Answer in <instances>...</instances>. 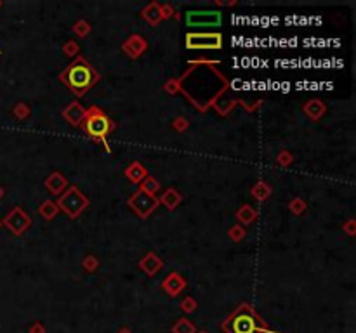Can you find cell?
<instances>
[{"label": "cell", "instance_id": "36", "mask_svg": "<svg viewBox=\"0 0 356 333\" xmlns=\"http://www.w3.org/2000/svg\"><path fill=\"white\" fill-rule=\"evenodd\" d=\"M119 333H132V332H130L129 328H120V330H119Z\"/></svg>", "mask_w": 356, "mask_h": 333}, {"label": "cell", "instance_id": "40", "mask_svg": "<svg viewBox=\"0 0 356 333\" xmlns=\"http://www.w3.org/2000/svg\"><path fill=\"white\" fill-rule=\"evenodd\" d=\"M0 7H2V2H0Z\"/></svg>", "mask_w": 356, "mask_h": 333}, {"label": "cell", "instance_id": "2", "mask_svg": "<svg viewBox=\"0 0 356 333\" xmlns=\"http://www.w3.org/2000/svg\"><path fill=\"white\" fill-rule=\"evenodd\" d=\"M224 333H280L271 330L264 323V319L254 311L250 304L243 302L228 316V319L222 323Z\"/></svg>", "mask_w": 356, "mask_h": 333}, {"label": "cell", "instance_id": "20", "mask_svg": "<svg viewBox=\"0 0 356 333\" xmlns=\"http://www.w3.org/2000/svg\"><path fill=\"white\" fill-rule=\"evenodd\" d=\"M193 68H195V66L190 65V69L184 73L181 78H177V80H176V78H170V80H167V84L164 85V90L167 92V94H170V96H176L177 92H181V89H183V85H181V84L184 82V78L188 77L190 73H193Z\"/></svg>", "mask_w": 356, "mask_h": 333}, {"label": "cell", "instance_id": "8", "mask_svg": "<svg viewBox=\"0 0 356 333\" xmlns=\"http://www.w3.org/2000/svg\"><path fill=\"white\" fill-rule=\"evenodd\" d=\"M186 24L190 28H214L222 23V14L219 11H188Z\"/></svg>", "mask_w": 356, "mask_h": 333}, {"label": "cell", "instance_id": "16", "mask_svg": "<svg viewBox=\"0 0 356 333\" xmlns=\"http://www.w3.org/2000/svg\"><path fill=\"white\" fill-rule=\"evenodd\" d=\"M303 110H304V113H306L308 118H311L313 122H318V120L325 115L327 108H325V104H323L320 99H311V101H308V103L304 104Z\"/></svg>", "mask_w": 356, "mask_h": 333}, {"label": "cell", "instance_id": "23", "mask_svg": "<svg viewBox=\"0 0 356 333\" xmlns=\"http://www.w3.org/2000/svg\"><path fill=\"white\" fill-rule=\"evenodd\" d=\"M172 333H196V328L190 319L181 318L179 321L172 326Z\"/></svg>", "mask_w": 356, "mask_h": 333}, {"label": "cell", "instance_id": "31", "mask_svg": "<svg viewBox=\"0 0 356 333\" xmlns=\"http://www.w3.org/2000/svg\"><path fill=\"white\" fill-rule=\"evenodd\" d=\"M196 307H198V304H196V300L193 299V297H186V299L181 302L183 312H193V311H196Z\"/></svg>", "mask_w": 356, "mask_h": 333}, {"label": "cell", "instance_id": "26", "mask_svg": "<svg viewBox=\"0 0 356 333\" xmlns=\"http://www.w3.org/2000/svg\"><path fill=\"white\" fill-rule=\"evenodd\" d=\"M12 111H14L16 118H20V120H26L28 116H30V113H31L30 106H28V104H24V103H18L14 108H12Z\"/></svg>", "mask_w": 356, "mask_h": 333}, {"label": "cell", "instance_id": "13", "mask_svg": "<svg viewBox=\"0 0 356 333\" xmlns=\"http://www.w3.org/2000/svg\"><path fill=\"white\" fill-rule=\"evenodd\" d=\"M139 267L142 272H146L148 276H155L162 267H164V262L162 259H158L155 252H148L141 261H139Z\"/></svg>", "mask_w": 356, "mask_h": 333}, {"label": "cell", "instance_id": "29", "mask_svg": "<svg viewBox=\"0 0 356 333\" xmlns=\"http://www.w3.org/2000/svg\"><path fill=\"white\" fill-rule=\"evenodd\" d=\"M63 52H65V56H70V58H77L78 52H80V47H78L77 42L68 40V42L63 45Z\"/></svg>", "mask_w": 356, "mask_h": 333}, {"label": "cell", "instance_id": "21", "mask_svg": "<svg viewBox=\"0 0 356 333\" xmlns=\"http://www.w3.org/2000/svg\"><path fill=\"white\" fill-rule=\"evenodd\" d=\"M39 214L42 215L46 221H52V219L59 214V208H58V205H56V201H52V200H46V201L40 203Z\"/></svg>", "mask_w": 356, "mask_h": 333}, {"label": "cell", "instance_id": "24", "mask_svg": "<svg viewBox=\"0 0 356 333\" xmlns=\"http://www.w3.org/2000/svg\"><path fill=\"white\" fill-rule=\"evenodd\" d=\"M288 208H290V212L294 215H301V214H304L306 212V201L304 200H301V198H294L290 203H288Z\"/></svg>", "mask_w": 356, "mask_h": 333}, {"label": "cell", "instance_id": "12", "mask_svg": "<svg viewBox=\"0 0 356 333\" xmlns=\"http://www.w3.org/2000/svg\"><path fill=\"white\" fill-rule=\"evenodd\" d=\"M46 189L50 193V195H63L65 189L68 188V179L63 176L61 172H52L49 177L46 179Z\"/></svg>", "mask_w": 356, "mask_h": 333}, {"label": "cell", "instance_id": "37", "mask_svg": "<svg viewBox=\"0 0 356 333\" xmlns=\"http://www.w3.org/2000/svg\"><path fill=\"white\" fill-rule=\"evenodd\" d=\"M4 198V188H2V186H0V200Z\"/></svg>", "mask_w": 356, "mask_h": 333}, {"label": "cell", "instance_id": "10", "mask_svg": "<svg viewBox=\"0 0 356 333\" xmlns=\"http://www.w3.org/2000/svg\"><path fill=\"white\" fill-rule=\"evenodd\" d=\"M85 115H87V110H85L78 101L70 103L68 106L65 108V111H63V118H65L71 127H80L85 120Z\"/></svg>", "mask_w": 356, "mask_h": 333}, {"label": "cell", "instance_id": "4", "mask_svg": "<svg viewBox=\"0 0 356 333\" xmlns=\"http://www.w3.org/2000/svg\"><path fill=\"white\" fill-rule=\"evenodd\" d=\"M58 208L65 212L70 219H77L82 212L87 208L89 198L77 188V186H70L65 191V195H59L58 201H56Z\"/></svg>", "mask_w": 356, "mask_h": 333}, {"label": "cell", "instance_id": "28", "mask_svg": "<svg viewBox=\"0 0 356 333\" xmlns=\"http://www.w3.org/2000/svg\"><path fill=\"white\" fill-rule=\"evenodd\" d=\"M73 31L78 35V37H87L89 33H91V24L87 23V21H84V20H80V21H77V23L73 24Z\"/></svg>", "mask_w": 356, "mask_h": 333}, {"label": "cell", "instance_id": "33", "mask_svg": "<svg viewBox=\"0 0 356 333\" xmlns=\"http://www.w3.org/2000/svg\"><path fill=\"white\" fill-rule=\"evenodd\" d=\"M160 9H162V18L164 20H168V18H174V14H176L177 11H174V7L170 4H164V5H160Z\"/></svg>", "mask_w": 356, "mask_h": 333}, {"label": "cell", "instance_id": "34", "mask_svg": "<svg viewBox=\"0 0 356 333\" xmlns=\"http://www.w3.org/2000/svg\"><path fill=\"white\" fill-rule=\"evenodd\" d=\"M342 229H344V233H348V236H355V234H356V222L353 221V219H349Z\"/></svg>", "mask_w": 356, "mask_h": 333}, {"label": "cell", "instance_id": "41", "mask_svg": "<svg viewBox=\"0 0 356 333\" xmlns=\"http://www.w3.org/2000/svg\"><path fill=\"white\" fill-rule=\"evenodd\" d=\"M0 54H2V52H0Z\"/></svg>", "mask_w": 356, "mask_h": 333}, {"label": "cell", "instance_id": "9", "mask_svg": "<svg viewBox=\"0 0 356 333\" xmlns=\"http://www.w3.org/2000/svg\"><path fill=\"white\" fill-rule=\"evenodd\" d=\"M148 49V42L141 35H130L129 39L122 44V50L129 56L130 59H138L144 50Z\"/></svg>", "mask_w": 356, "mask_h": 333}, {"label": "cell", "instance_id": "39", "mask_svg": "<svg viewBox=\"0 0 356 333\" xmlns=\"http://www.w3.org/2000/svg\"><path fill=\"white\" fill-rule=\"evenodd\" d=\"M198 333H207V332H198Z\"/></svg>", "mask_w": 356, "mask_h": 333}, {"label": "cell", "instance_id": "19", "mask_svg": "<svg viewBox=\"0 0 356 333\" xmlns=\"http://www.w3.org/2000/svg\"><path fill=\"white\" fill-rule=\"evenodd\" d=\"M250 195H252L257 201H266V200L271 196V188H269V184L266 182V180H259V182L252 186Z\"/></svg>", "mask_w": 356, "mask_h": 333}, {"label": "cell", "instance_id": "3", "mask_svg": "<svg viewBox=\"0 0 356 333\" xmlns=\"http://www.w3.org/2000/svg\"><path fill=\"white\" fill-rule=\"evenodd\" d=\"M82 127H84V131L87 132V135L91 139L101 141L106 144V137L113 131V122L104 115L99 106H91L87 110V115H85Z\"/></svg>", "mask_w": 356, "mask_h": 333}, {"label": "cell", "instance_id": "6", "mask_svg": "<svg viewBox=\"0 0 356 333\" xmlns=\"http://www.w3.org/2000/svg\"><path fill=\"white\" fill-rule=\"evenodd\" d=\"M127 205L141 219H148L158 208L160 201H158V198L155 195H149V193H144L142 189H138L134 195L127 200Z\"/></svg>", "mask_w": 356, "mask_h": 333}, {"label": "cell", "instance_id": "5", "mask_svg": "<svg viewBox=\"0 0 356 333\" xmlns=\"http://www.w3.org/2000/svg\"><path fill=\"white\" fill-rule=\"evenodd\" d=\"M186 47L191 50H219L222 47V35L217 31L211 33H186Z\"/></svg>", "mask_w": 356, "mask_h": 333}, {"label": "cell", "instance_id": "18", "mask_svg": "<svg viewBox=\"0 0 356 333\" xmlns=\"http://www.w3.org/2000/svg\"><path fill=\"white\" fill-rule=\"evenodd\" d=\"M237 219H238V222H240L241 226H243V224L249 226V224H252V222L257 219L256 208L250 207V205H243V207H240L237 210Z\"/></svg>", "mask_w": 356, "mask_h": 333}, {"label": "cell", "instance_id": "17", "mask_svg": "<svg viewBox=\"0 0 356 333\" xmlns=\"http://www.w3.org/2000/svg\"><path fill=\"white\" fill-rule=\"evenodd\" d=\"M158 201H160L167 210H176V208L179 207V203L183 201V196L179 195L177 189L168 188V189H165L162 198H158Z\"/></svg>", "mask_w": 356, "mask_h": 333}, {"label": "cell", "instance_id": "7", "mask_svg": "<svg viewBox=\"0 0 356 333\" xmlns=\"http://www.w3.org/2000/svg\"><path fill=\"white\" fill-rule=\"evenodd\" d=\"M5 227L11 231L14 236H23L31 226V217L21 207H14L2 221Z\"/></svg>", "mask_w": 356, "mask_h": 333}, {"label": "cell", "instance_id": "35", "mask_svg": "<svg viewBox=\"0 0 356 333\" xmlns=\"http://www.w3.org/2000/svg\"><path fill=\"white\" fill-rule=\"evenodd\" d=\"M30 333H46L42 323H33V326L30 328Z\"/></svg>", "mask_w": 356, "mask_h": 333}, {"label": "cell", "instance_id": "32", "mask_svg": "<svg viewBox=\"0 0 356 333\" xmlns=\"http://www.w3.org/2000/svg\"><path fill=\"white\" fill-rule=\"evenodd\" d=\"M172 127H174V131H177V132H184V131H188V127H190V122L184 116H177L176 120L172 122Z\"/></svg>", "mask_w": 356, "mask_h": 333}, {"label": "cell", "instance_id": "27", "mask_svg": "<svg viewBox=\"0 0 356 333\" xmlns=\"http://www.w3.org/2000/svg\"><path fill=\"white\" fill-rule=\"evenodd\" d=\"M82 267H84L87 272L97 271V267H99V261H97V257H94V255L84 257V261H82Z\"/></svg>", "mask_w": 356, "mask_h": 333}, {"label": "cell", "instance_id": "11", "mask_svg": "<svg viewBox=\"0 0 356 333\" xmlns=\"http://www.w3.org/2000/svg\"><path fill=\"white\" fill-rule=\"evenodd\" d=\"M162 288H164V291H167L170 297H177V295L186 288V280H184L179 272H170V274L164 280V283H162Z\"/></svg>", "mask_w": 356, "mask_h": 333}, {"label": "cell", "instance_id": "1", "mask_svg": "<svg viewBox=\"0 0 356 333\" xmlns=\"http://www.w3.org/2000/svg\"><path fill=\"white\" fill-rule=\"evenodd\" d=\"M99 78L101 75L97 73V69L92 65H89L87 59L80 54L59 73V80L77 97L85 96L99 82Z\"/></svg>", "mask_w": 356, "mask_h": 333}, {"label": "cell", "instance_id": "25", "mask_svg": "<svg viewBox=\"0 0 356 333\" xmlns=\"http://www.w3.org/2000/svg\"><path fill=\"white\" fill-rule=\"evenodd\" d=\"M245 229H243V226L241 224H235V226L230 227V231H228V236L233 240V242H241L243 238H245Z\"/></svg>", "mask_w": 356, "mask_h": 333}, {"label": "cell", "instance_id": "22", "mask_svg": "<svg viewBox=\"0 0 356 333\" xmlns=\"http://www.w3.org/2000/svg\"><path fill=\"white\" fill-rule=\"evenodd\" d=\"M139 189H142L144 193H149V195H157L158 193V189H160V182H158L155 177H151L148 174V176L142 179V182H141V188Z\"/></svg>", "mask_w": 356, "mask_h": 333}, {"label": "cell", "instance_id": "15", "mask_svg": "<svg viewBox=\"0 0 356 333\" xmlns=\"http://www.w3.org/2000/svg\"><path fill=\"white\" fill-rule=\"evenodd\" d=\"M146 176H148V170L141 161H132L125 169V177L132 184H141Z\"/></svg>", "mask_w": 356, "mask_h": 333}, {"label": "cell", "instance_id": "38", "mask_svg": "<svg viewBox=\"0 0 356 333\" xmlns=\"http://www.w3.org/2000/svg\"><path fill=\"white\" fill-rule=\"evenodd\" d=\"M0 227H2V221H0Z\"/></svg>", "mask_w": 356, "mask_h": 333}, {"label": "cell", "instance_id": "14", "mask_svg": "<svg viewBox=\"0 0 356 333\" xmlns=\"http://www.w3.org/2000/svg\"><path fill=\"white\" fill-rule=\"evenodd\" d=\"M141 16H142V20H144L148 24H151V26H157L160 21H164V18H162V9H160V4H158V2H151V4L146 5V7L141 11Z\"/></svg>", "mask_w": 356, "mask_h": 333}, {"label": "cell", "instance_id": "30", "mask_svg": "<svg viewBox=\"0 0 356 333\" xmlns=\"http://www.w3.org/2000/svg\"><path fill=\"white\" fill-rule=\"evenodd\" d=\"M292 160H294V156H292L290 151H280L278 156H276V163L282 165V167H288Z\"/></svg>", "mask_w": 356, "mask_h": 333}]
</instances>
